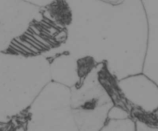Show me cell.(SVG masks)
Masks as SVG:
<instances>
[{"mask_svg": "<svg viewBox=\"0 0 158 131\" xmlns=\"http://www.w3.org/2000/svg\"><path fill=\"white\" fill-rule=\"evenodd\" d=\"M146 12L141 0H123L107 5L94 15L71 24V29H91L86 36L90 56L106 62L108 70L117 80L139 73L142 64L140 26L145 23ZM83 38V39H84Z\"/></svg>", "mask_w": 158, "mask_h": 131, "instance_id": "obj_1", "label": "cell"}, {"mask_svg": "<svg viewBox=\"0 0 158 131\" xmlns=\"http://www.w3.org/2000/svg\"><path fill=\"white\" fill-rule=\"evenodd\" d=\"M50 80L46 57L0 52V121L27 110Z\"/></svg>", "mask_w": 158, "mask_h": 131, "instance_id": "obj_2", "label": "cell"}, {"mask_svg": "<svg viewBox=\"0 0 158 131\" xmlns=\"http://www.w3.org/2000/svg\"><path fill=\"white\" fill-rule=\"evenodd\" d=\"M28 130H77L71 88L50 80L27 109Z\"/></svg>", "mask_w": 158, "mask_h": 131, "instance_id": "obj_3", "label": "cell"}, {"mask_svg": "<svg viewBox=\"0 0 158 131\" xmlns=\"http://www.w3.org/2000/svg\"><path fill=\"white\" fill-rule=\"evenodd\" d=\"M72 113L77 130H102L114 106L110 96L92 70L71 88Z\"/></svg>", "mask_w": 158, "mask_h": 131, "instance_id": "obj_4", "label": "cell"}, {"mask_svg": "<svg viewBox=\"0 0 158 131\" xmlns=\"http://www.w3.org/2000/svg\"><path fill=\"white\" fill-rule=\"evenodd\" d=\"M51 80L68 87H73L80 81L78 60L70 52L61 53L49 61Z\"/></svg>", "mask_w": 158, "mask_h": 131, "instance_id": "obj_5", "label": "cell"}, {"mask_svg": "<svg viewBox=\"0 0 158 131\" xmlns=\"http://www.w3.org/2000/svg\"><path fill=\"white\" fill-rule=\"evenodd\" d=\"M135 123L129 119L114 118L106 119V121L102 130H134Z\"/></svg>", "mask_w": 158, "mask_h": 131, "instance_id": "obj_6", "label": "cell"}, {"mask_svg": "<svg viewBox=\"0 0 158 131\" xmlns=\"http://www.w3.org/2000/svg\"><path fill=\"white\" fill-rule=\"evenodd\" d=\"M26 1L29 2L35 6H40V7H46L49 6L51 3L53 2L55 0H26Z\"/></svg>", "mask_w": 158, "mask_h": 131, "instance_id": "obj_7", "label": "cell"}]
</instances>
